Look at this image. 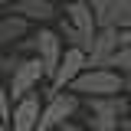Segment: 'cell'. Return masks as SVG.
<instances>
[{
    "label": "cell",
    "mask_w": 131,
    "mask_h": 131,
    "mask_svg": "<svg viewBox=\"0 0 131 131\" xmlns=\"http://www.w3.org/2000/svg\"><path fill=\"white\" fill-rule=\"evenodd\" d=\"M56 131H89V128H82V125H75V121H66L62 128H56Z\"/></svg>",
    "instance_id": "17"
},
{
    "label": "cell",
    "mask_w": 131,
    "mask_h": 131,
    "mask_svg": "<svg viewBox=\"0 0 131 131\" xmlns=\"http://www.w3.org/2000/svg\"><path fill=\"white\" fill-rule=\"evenodd\" d=\"M125 92H128V95H131V72H128V75H125Z\"/></svg>",
    "instance_id": "20"
},
{
    "label": "cell",
    "mask_w": 131,
    "mask_h": 131,
    "mask_svg": "<svg viewBox=\"0 0 131 131\" xmlns=\"http://www.w3.org/2000/svg\"><path fill=\"white\" fill-rule=\"evenodd\" d=\"M7 13H16L30 23H49L56 16V0H16Z\"/></svg>",
    "instance_id": "11"
},
{
    "label": "cell",
    "mask_w": 131,
    "mask_h": 131,
    "mask_svg": "<svg viewBox=\"0 0 131 131\" xmlns=\"http://www.w3.org/2000/svg\"><path fill=\"white\" fill-rule=\"evenodd\" d=\"M121 131H131V112L125 115V118H121Z\"/></svg>",
    "instance_id": "18"
},
{
    "label": "cell",
    "mask_w": 131,
    "mask_h": 131,
    "mask_svg": "<svg viewBox=\"0 0 131 131\" xmlns=\"http://www.w3.org/2000/svg\"><path fill=\"white\" fill-rule=\"evenodd\" d=\"M0 131H10V121H3V118H0Z\"/></svg>",
    "instance_id": "21"
},
{
    "label": "cell",
    "mask_w": 131,
    "mask_h": 131,
    "mask_svg": "<svg viewBox=\"0 0 131 131\" xmlns=\"http://www.w3.org/2000/svg\"><path fill=\"white\" fill-rule=\"evenodd\" d=\"M20 49H30V56H36V59L43 62L46 79H52L56 69H59V59H62V52H66V39H62L56 30L39 26L36 33H30V36L20 43Z\"/></svg>",
    "instance_id": "2"
},
{
    "label": "cell",
    "mask_w": 131,
    "mask_h": 131,
    "mask_svg": "<svg viewBox=\"0 0 131 131\" xmlns=\"http://www.w3.org/2000/svg\"><path fill=\"white\" fill-rule=\"evenodd\" d=\"M85 69H89V52L79 49V46H66L62 59H59V69H56V75L49 79L52 82V92H66Z\"/></svg>",
    "instance_id": "6"
},
{
    "label": "cell",
    "mask_w": 131,
    "mask_h": 131,
    "mask_svg": "<svg viewBox=\"0 0 131 131\" xmlns=\"http://www.w3.org/2000/svg\"><path fill=\"white\" fill-rule=\"evenodd\" d=\"M66 92H75L79 98H98V95H121L125 75L118 69H85Z\"/></svg>",
    "instance_id": "1"
},
{
    "label": "cell",
    "mask_w": 131,
    "mask_h": 131,
    "mask_svg": "<svg viewBox=\"0 0 131 131\" xmlns=\"http://www.w3.org/2000/svg\"><path fill=\"white\" fill-rule=\"evenodd\" d=\"M112 69H118L121 75L131 72V46H118V52L112 56Z\"/></svg>",
    "instance_id": "12"
},
{
    "label": "cell",
    "mask_w": 131,
    "mask_h": 131,
    "mask_svg": "<svg viewBox=\"0 0 131 131\" xmlns=\"http://www.w3.org/2000/svg\"><path fill=\"white\" fill-rule=\"evenodd\" d=\"M112 3L115 0H89V7L95 10V16H98V23L105 26V20H108V10H112Z\"/></svg>",
    "instance_id": "16"
},
{
    "label": "cell",
    "mask_w": 131,
    "mask_h": 131,
    "mask_svg": "<svg viewBox=\"0 0 131 131\" xmlns=\"http://www.w3.org/2000/svg\"><path fill=\"white\" fill-rule=\"evenodd\" d=\"M10 102H13V98H10V89L0 82V118H3V121H10V112H13Z\"/></svg>",
    "instance_id": "15"
},
{
    "label": "cell",
    "mask_w": 131,
    "mask_h": 131,
    "mask_svg": "<svg viewBox=\"0 0 131 131\" xmlns=\"http://www.w3.org/2000/svg\"><path fill=\"white\" fill-rule=\"evenodd\" d=\"M66 20H69L72 30L82 36V49L89 52V49H92V39H95V33L102 30V23H98L95 10L89 7V0H72V3H66Z\"/></svg>",
    "instance_id": "5"
},
{
    "label": "cell",
    "mask_w": 131,
    "mask_h": 131,
    "mask_svg": "<svg viewBox=\"0 0 131 131\" xmlns=\"http://www.w3.org/2000/svg\"><path fill=\"white\" fill-rule=\"evenodd\" d=\"M118 30H131V16H125V20L118 23Z\"/></svg>",
    "instance_id": "19"
},
{
    "label": "cell",
    "mask_w": 131,
    "mask_h": 131,
    "mask_svg": "<svg viewBox=\"0 0 131 131\" xmlns=\"http://www.w3.org/2000/svg\"><path fill=\"white\" fill-rule=\"evenodd\" d=\"M46 79V69H43V62L36 59V56H23V62L16 66L13 79H10V98L13 102H20V98L33 95L36 89H39V82Z\"/></svg>",
    "instance_id": "4"
},
{
    "label": "cell",
    "mask_w": 131,
    "mask_h": 131,
    "mask_svg": "<svg viewBox=\"0 0 131 131\" xmlns=\"http://www.w3.org/2000/svg\"><path fill=\"white\" fill-rule=\"evenodd\" d=\"M118 26H102L89 49V69H112V56L118 52Z\"/></svg>",
    "instance_id": "7"
},
{
    "label": "cell",
    "mask_w": 131,
    "mask_h": 131,
    "mask_svg": "<svg viewBox=\"0 0 131 131\" xmlns=\"http://www.w3.org/2000/svg\"><path fill=\"white\" fill-rule=\"evenodd\" d=\"M26 36H30V20L16 13L0 16V52H13V46H20Z\"/></svg>",
    "instance_id": "10"
},
{
    "label": "cell",
    "mask_w": 131,
    "mask_h": 131,
    "mask_svg": "<svg viewBox=\"0 0 131 131\" xmlns=\"http://www.w3.org/2000/svg\"><path fill=\"white\" fill-rule=\"evenodd\" d=\"M56 3H62V7H66V3H72V0H56Z\"/></svg>",
    "instance_id": "22"
},
{
    "label": "cell",
    "mask_w": 131,
    "mask_h": 131,
    "mask_svg": "<svg viewBox=\"0 0 131 131\" xmlns=\"http://www.w3.org/2000/svg\"><path fill=\"white\" fill-rule=\"evenodd\" d=\"M89 131H121V118H89Z\"/></svg>",
    "instance_id": "13"
},
{
    "label": "cell",
    "mask_w": 131,
    "mask_h": 131,
    "mask_svg": "<svg viewBox=\"0 0 131 131\" xmlns=\"http://www.w3.org/2000/svg\"><path fill=\"white\" fill-rule=\"evenodd\" d=\"M43 105H46V102H39V92H33V95L13 102V112H10V131H36L39 115H43Z\"/></svg>",
    "instance_id": "8"
},
{
    "label": "cell",
    "mask_w": 131,
    "mask_h": 131,
    "mask_svg": "<svg viewBox=\"0 0 131 131\" xmlns=\"http://www.w3.org/2000/svg\"><path fill=\"white\" fill-rule=\"evenodd\" d=\"M79 105H82V98L75 95V92H49L36 131H56V128H62L66 121H72V118H75Z\"/></svg>",
    "instance_id": "3"
},
{
    "label": "cell",
    "mask_w": 131,
    "mask_h": 131,
    "mask_svg": "<svg viewBox=\"0 0 131 131\" xmlns=\"http://www.w3.org/2000/svg\"><path fill=\"white\" fill-rule=\"evenodd\" d=\"M20 62H23V56H16V52H0V75L13 79V72H16Z\"/></svg>",
    "instance_id": "14"
},
{
    "label": "cell",
    "mask_w": 131,
    "mask_h": 131,
    "mask_svg": "<svg viewBox=\"0 0 131 131\" xmlns=\"http://www.w3.org/2000/svg\"><path fill=\"white\" fill-rule=\"evenodd\" d=\"M82 105L89 108V115L98 118H125L131 112L128 95H98V98H82Z\"/></svg>",
    "instance_id": "9"
}]
</instances>
